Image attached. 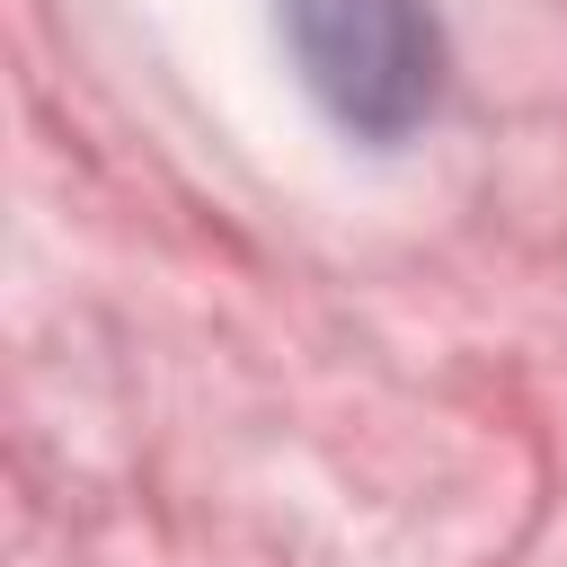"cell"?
<instances>
[{
	"mask_svg": "<svg viewBox=\"0 0 567 567\" xmlns=\"http://www.w3.org/2000/svg\"><path fill=\"white\" fill-rule=\"evenodd\" d=\"M275 18L328 124L381 151L434 124L443 71H452L434 0H275Z\"/></svg>",
	"mask_w": 567,
	"mask_h": 567,
	"instance_id": "6da1fadb",
	"label": "cell"
}]
</instances>
